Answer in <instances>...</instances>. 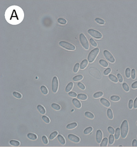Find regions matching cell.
Instances as JSON below:
<instances>
[{
  "mask_svg": "<svg viewBox=\"0 0 137 147\" xmlns=\"http://www.w3.org/2000/svg\"><path fill=\"white\" fill-rule=\"evenodd\" d=\"M99 52H100V50L98 47L92 50L88 56V62L90 63H93L96 59L98 54H99Z\"/></svg>",
  "mask_w": 137,
  "mask_h": 147,
  "instance_id": "3957f363",
  "label": "cell"
},
{
  "mask_svg": "<svg viewBox=\"0 0 137 147\" xmlns=\"http://www.w3.org/2000/svg\"><path fill=\"white\" fill-rule=\"evenodd\" d=\"M93 128L92 127H87L84 130V134H85V135L89 134H91L92 132L93 131Z\"/></svg>",
  "mask_w": 137,
  "mask_h": 147,
  "instance_id": "1f68e13d",
  "label": "cell"
},
{
  "mask_svg": "<svg viewBox=\"0 0 137 147\" xmlns=\"http://www.w3.org/2000/svg\"><path fill=\"white\" fill-rule=\"evenodd\" d=\"M103 139V132L102 131V130L100 129H98L97 131V133H96V140H97V142L100 144L102 141Z\"/></svg>",
  "mask_w": 137,
  "mask_h": 147,
  "instance_id": "30bf717a",
  "label": "cell"
},
{
  "mask_svg": "<svg viewBox=\"0 0 137 147\" xmlns=\"http://www.w3.org/2000/svg\"><path fill=\"white\" fill-rule=\"evenodd\" d=\"M27 137L30 140H36L37 139V136L35 134L29 133L27 134Z\"/></svg>",
  "mask_w": 137,
  "mask_h": 147,
  "instance_id": "ac0fdd59",
  "label": "cell"
},
{
  "mask_svg": "<svg viewBox=\"0 0 137 147\" xmlns=\"http://www.w3.org/2000/svg\"><path fill=\"white\" fill-rule=\"evenodd\" d=\"M68 94L70 96L72 97V98H76L78 96L77 93H76L75 92H70L69 93H68Z\"/></svg>",
  "mask_w": 137,
  "mask_h": 147,
  "instance_id": "f907efd6",
  "label": "cell"
},
{
  "mask_svg": "<svg viewBox=\"0 0 137 147\" xmlns=\"http://www.w3.org/2000/svg\"><path fill=\"white\" fill-rule=\"evenodd\" d=\"M13 96L17 99H21L22 98V95L17 92H13Z\"/></svg>",
  "mask_w": 137,
  "mask_h": 147,
  "instance_id": "60d3db41",
  "label": "cell"
},
{
  "mask_svg": "<svg viewBox=\"0 0 137 147\" xmlns=\"http://www.w3.org/2000/svg\"><path fill=\"white\" fill-rule=\"evenodd\" d=\"M74 84L73 82H70L69 83H68V84L66 86L65 88V92L67 93H69L70 92H71L72 88H74Z\"/></svg>",
  "mask_w": 137,
  "mask_h": 147,
  "instance_id": "9a60e30c",
  "label": "cell"
},
{
  "mask_svg": "<svg viewBox=\"0 0 137 147\" xmlns=\"http://www.w3.org/2000/svg\"><path fill=\"white\" fill-rule=\"evenodd\" d=\"M88 64V61L85 59L82 61L80 64V68L81 69H84L86 67H87Z\"/></svg>",
  "mask_w": 137,
  "mask_h": 147,
  "instance_id": "5bb4252c",
  "label": "cell"
},
{
  "mask_svg": "<svg viewBox=\"0 0 137 147\" xmlns=\"http://www.w3.org/2000/svg\"><path fill=\"white\" fill-rule=\"evenodd\" d=\"M99 64L103 67H108L109 66L108 62L104 60L101 59V60H99Z\"/></svg>",
  "mask_w": 137,
  "mask_h": 147,
  "instance_id": "83f0119b",
  "label": "cell"
},
{
  "mask_svg": "<svg viewBox=\"0 0 137 147\" xmlns=\"http://www.w3.org/2000/svg\"><path fill=\"white\" fill-rule=\"evenodd\" d=\"M37 109L38 111L40 113V114H41L42 115H45V114H46V109L42 105H38L37 107Z\"/></svg>",
  "mask_w": 137,
  "mask_h": 147,
  "instance_id": "2e32d148",
  "label": "cell"
},
{
  "mask_svg": "<svg viewBox=\"0 0 137 147\" xmlns=\"http://www.w3.org/2000/svg\"><path fill=\"white\" fill-rule=\"evenodd\" d=\"M68 139L70 141H72L74 143H78L80 142V138L75 135V134H70L68 135Z\"/></svg>",
  "mask_w": 137,
  "mask_h": 147,
  "instance_id": "9c48e42d",
  "label": "cell"
},
{
  "mask_svg": "<svg viewBox=\"0 0 137 147\" xmlns=\"http://www.w3.org/2000/svg\"><path fill=\"white\" fill-rule=\"evenodd\" d=\"M133 108H134V109H137V96L134 100Z\"/></svg>",
  "mask_w": 137,
  "mask_h": 147,
  "instance_id": "db71d44e",
  "label": "cell"
},
{
  "mask_svg": "<svg viewBox=\"0 0 137 147\" xmlns=\"http://www.w3.org/2000/svg\"><path fill=\"white\" fill-rule=\"evenodd\" d=\"M72 103L74 105V106L77 109H80L82 107L81 102L80 101V100H78V99H77L76 98H74L72 99Z\"/></svg>",
  "mask_w": 137,
  "mask_h": 147,
  "instance_id": "7c38bea8",
  "label": "cell"
},
{
  "mask_svg": "<svg viewBox=\"0 0 137 147\" xmlns=\"http://www.w3.org/2000/svg\"><path fill=\"white\" fill-rule=\"evenodd\" d=\"M95 21L100 25H104L105 23V20L102 18H96L95 19Z\"/></svg>",
  "mask_w": 137,
  "mask_h": 147,
  "instance_id": "74e56055",
  "label": "cell"
},
{
  "mask_svg": "<svg viewBox=\"0 0 137 147\" xmlns=\"http://www.w3.org/2000/svg\"><path fill=\"white\" fill-rule=\"evenodd\" d=\"M90 43H91L92 47H98V44L96 42V41H94V40L92 38L90 39Z\"/></svg>",
  "mask_w": 137,
  "mask_h": 147,
  "instance_id": "f6af8a7d",
  "label": "cell"
},
{
  "mask_svg": "<svg viewBox=\"0 0 137 147\" xmlns=\"http://www.w3.org/2000/svg\"><path fill=\"white\" fill-rule=\"evenodd\" d=\"M133 105H134V100L133 99H130L128 101V107L129 109H133Z\"/></svg>",
  "mask_w": 137,
  "mask_h": 147,
  "instance_id": "b9f144b4",
  "label": "cell"
},
{
  "mask_svg": "<svg viewBox=\"0 0 137 147\" xmlns=\"http://www.w3.org/2000/svg\"><path fill=\"white\" fill-rule=\"evenodd\" d=\"M80 41L82 45V46L85 49V50H88L90 49V44L89 42L87 40L86 36H85V34L83 33H81L79 36Z\"/></svg>",
  "mask_w": 137,
  "mask_h": 147,
  "instance_id": "277c9868",
  "label": "cell"
},
{
  "mask_svg": "<svg viewBox=\"0 0 137 147\" xmlns=\"http://www.w3.org/2000/svg\"><path fill=\"white\" fill-rule=\"evenodd\" d=\"M108 131L109 132V133L110 134H114L115 132V129L111 126H109L108 128Z\"/></svg>",
  "mask_w": 137,
  "mask_h": 147,
  "instance_id": "bcb514c9",
  "label": "cell"
},
{
  "mask_svg": "<svg viewBox=\"0 0 137 147\" xmlns=\"http://www.w3.org/2000/svg\"><path fill=\"white\" fill-rule=\"evenodd\" d=\"M115 140L116 139H115V136H114V134H110V135L109 136V144L112 145L114 143Z\"/></svg>",
  "mask_w": 137,
  "mask_h": 147,
  "instance_id": "484cf974",
  "label": "cell"
},
{
  "mask_svg": "<svg viewBox=\"0 0 137 147\" xmlns=\"http://www.w3.org/2000/svg\"><path fill=\"white\" fill-rule=\"evenodd\" d=\"M111 72V68H107L106 69H105V71H104V73H103V74H104L105 76H108V75H109Z\"/></svg>",
  "mask_w": 137,
  "mask_h": 147,
  "instance_id": "7dc6e473",
  "label": "cell"
},
{
  "mask_svg": "<svg viewBox=\"0 0 137 147\" xmlns=\"http://www.w3.org/2000/svg\"><path fill=\"white\" fill-rule=\"evenodd\" d=\"M109 78L111 81L113 82L114 83H117L118 82V77L112 74H110L109 75Z\"/></svg>",
  "mask_w": 137,
  "mask_h": 147,
  "instance_id": "44dd1931",
  "label": "cell"
},
{
  "mask_svg": "<svg viewBox=\"0 0 137 147\" xmlns=\"http://www.w3.org/2000/svg\"><path fill=\"white\" fill-rule=\"evenodd\" d=\"M114 136H115L116 140H118L120 138V137L121 136V129H120V128L118 127L115 129V134H114Z\"/></svg>",
  "mask_w": 137,
  "mask_h": 147,
  "instance_id": "ffe728a7",
  "label": "cell"
},
{
  "mask_svg": "<svg viewBox=\"0 0 137 147\" xmlns=\"http://www.w3.org/2000/svg\"><path fill=\"white\" fill-rule=\"evenodd\" d=\"M122 88L126 92H129L130 90V87L127 83H122Z\"/></svg>",
  "mask_w": 137,
  "mask_h": 147,
  "instance_id": "f1b7e54d",
  "label": "cell"
},
{
  "mask_svg": "<svg viewBox=\"0 0 137 147\" xmlns=\"http://www.w3.org/2000/svg\"><path fill=\"white\" fill-rule=\"evenodd\" d=\"M42 142H43V143L44 144L47 145V144H48V140L47 137L46 136H42Z\"/></svg>",
  "mask_w": 137,
  "mask_h": 147,
  "instance_id": "c3c4849f",
  "label": "cell"
},
{
  "mask_svg": "<svg viewBox=\"0 0 137 147\" xmlns=\"http://www.w3.org/2000/svg\"><path fill=\"white\" fill-rule=\"evenodd\" d=\"M137 77V72L136 70L134 68L132 69V72H131V78L132 80H136Z\"/></svg>",
  "mask_w": 137,
  "mask_h": 147,
  "instance_id": "e575fe53",
  "label": "cell"
},
{
  "mask_svg": "<svg viewBox=\"0 0 137 147\" xmlns=\"http://www.w3.org/2000/svg\"><path fill=\"white\" fill-rule=\"evenodd\" d=\"M131 72H132V69L130 68L127 67L125 69V76L127 79H129L131 77Z\"/></svg>",
  "mask_w": 137,
  "mask_h": 147,
  "instance_id": "d6986e66",
  "label": "cell"
},
{
  "mask_svg": "<svg viewBox=\"0 0 137 147\" xmlns=\"http://www.w3.org/2000/svg\"><path fill=\"white\" fill-rule=\"evenodd\" d=\"M120 129H121V137L122 139H125L128 136L129 129H130V126H129V123L128 121L127 120L123 121V122L121 125Z\"/></svg>",
  "mask_w": 137,
  "mask_h": 147,
  "instance_id": "7a4b0ae2",
  "label": "cell"
},
{
  "mask_svg": "<svg viewBox=\"0 0 137 147\" xmlns=\"http://www.w3.org/2000/svg\"><path fill=\"white\" fill-rule=\"evenodd\" d=\"M120 99H121V98L118 95H112L110 97V100L114 102L118 101L120 100Z\"/></svg>",
  "mask_w": 137,
  "mask_h": 147,
  "instance_id": "d590c367",
  "label": "cell"
},
{
  "mask_svg": "<svg viewBox=\"0 0 137 147\" xmlns=\"http://www.w3.org/2000/svg\"><path fill=\"white\" fill-rule=\"evenodd\" d=\"M78 86L81 90H85V89H86V87H85V85L82 83H81V82H78Z\"/></svg>",
  "mask_w": 137,
  "mask_h": 147,
  "instance_id": "681fc988",
  "label": "cell"
},
{
  "mask_svg": "<svg viewBox=\"0 0 137 147\" xmlns=\"http://www.w3.org/2000/svg\"><path fill=\"white\" fill-rule=\"evenodd\" d=\"M58 135V131H54L52 134L49 135V138L50 140H53Z\"/></svg>",
  "mask_w": 137,
  "mask_h": 147,
  "instance_id": "4dcf8cb0",
  "label": "cell"
},
{
  "mask_svg": "<svg viewBox=\"0 0 137 147\" xmlns=\"http://www.w3.org/2000/svg\"><path fill=\"white\" fill-rule=\"evenodd\" d=\"M80 67V63H76L75 65V66L74 67V72L75 73V74L77 73L78 71V69H79Z\"/></svg>",
  "mask_w": 137,
  "mask_h": 147,
  "instance_id": "ee69618b",
  "label": "cell"
},
{
  "mask_svg": "<svg viewBox=\"0 0 137 147\" xmlns=\"http://www.w3.org/2000/svg\"><path fill=\"white\" fill-rule=\"evenodd\" d=\"M131 88L133 89H137V80L134 82L133 83H132L131 84Z\"/></svg>",
  "mask_w": 137,
  "mask_h": 147,
  "instance_id": "816d5d0a",
  "label": "cell"
},
{
  "mask_svg": "<svg viewBox=\"0 0 137 147\" xmlns=\"http://www.w3.org/2000/svg\"><path fill=\"white\" fill-rule=\"evenodd\" d=\"M59 89V80L57 77L55 76L53 78L52 82V90L54 93H56Z\"/></svg>",
  "mask_w": 137,
  "mask_h": 147,
  "instance_id": "52a82bcc",
  "label": "cell"
},
{
  "mask_svg": "<svg viewBox=\"0 0 137 147\" xmlns=\"http://www.w3.org/2000/svg\"><path fill=\"white\" fill-rule=\"evenodd\" d=\"M77 98H78V100H86L87 99L88 96H87V95L86 94L80 93L78 94V95Z\"/></svg>",
  "mask_w": 137,
  "mask_h": 147,
  "instance_id": "e0dca14e",
  "label": "cell"
},
{
  "mask_svg": "<svg viewBox=\"0 0 137 147\" xmlns=\"http://www.w3.org/2000/svg\"><path fill=\"white\" fill-rule=\"evenodd\" d=\"M41 90L42 93L43 94V95H46L48 94V89L45 86H42L41 87Z\"/></svg>",
  "mask_w": 137,
  "mask_h": 147,
  "instance_id": "4316f807",
  "label": "cell"
},
{
  "mask_svg": "<svg viewBox=\"0 0 137 147\" xmlns=\"http://www.w3.org/2000/svg\"><path fill=\"white\" fill-rule=\"evenodd\" d=\"M103 54H104V56L105 59L109 61L111 63H114L115 62V57H114V56L112 55L111 53L107 50H105L104 51H103Z\"/></svg>",
  "mask_w": 137,
  "mask_h": 147,
  "instance_id": "ba28073f",
  "label": "cell"
},
{
  "mask_svg": "<svg viewBox=\"0 0 137 147\" xmlns=\"http://www.w3.org/2000/svg\"><path fill=\"white\" fill-rule=\"evenodd\" d=\"M85 115L86 117H87L88 119H93L94 118V115L93 113H92L90 111H86L85 112Z\"/></svg>",
  "mask_w": 137,
  "mask_h": 147,
  "instance_id": "f546056e",
  "label": "cell"
},
{
  "mask_svg": "<svg viewBox=\"0 0 137 147\" xmlns=\"http://www.w3.org/2000/svg\"><path fill=\"white\" fill-rule=\"evenodd\" d=\"M83 78H84V76L82 75H78L73 78V80L74 82H78L83 80Z\"/></svg>",
  "mask_w": 137,
  "mask_h": 147,
  "instance_id": "8d00e7d4",
  "label": "cell"
},
{
  "mask_svg": "<svg viewBox=\"0 0 137 147\" xmlns=\"http://www.w3.org/2000/svg\"><path fill=\"white\" fill-rule=\"evenodd\" d=\"M132 146L133 147H137V140L134 139L132 140Z\"/></svg>",
  "mask_w": 137,
  "mask_h": 147,
  "instance_id": "f5cc1de1",
  "label": "cell"
},
{
  "mask_svg": "<svg viewBox=\"0 0 137 147\" xmlns=\"http://www.w3.org/2000/svg\"><path fill=\"white\" fill-rule=\"evenodd\" d=\"M117 77H118V82L121 83H122L124 81V77L122 76V74H118L117 75Z\"/></svg>",
  "mask_w": 137,
  "mask_h": 147,
  "instance_id": "7bdbcfd3",
  "label": "cell"
},
{
  "mask_svg": "<svg viewBox=\"0 0 137 147\" xmlns=\"http://www.w3.org/2000/svg\"><path fill=\"white\" fill-rule=\"evenodd\" d=\"M100 102L103 106H104L105 107H109L111 106L110 102L105 98H101L100 100Z\"/></svg>",
  "mask_w": 137,
  "mask_h": 147,
  "instance_id": "8fae6325",
  "label": "cell"
},
{
  "mask_svg": "<svg viewBox=\"0 0 137 147\" xmlns=\"http://www.w3.org/2000/svg\"><path fill=\"white\" fill-rule=\"evenodd\" d=\"M88 33L93 38L96 39H101L103 38V35L98 30L94 29H89L88 30Z\"/></svg>",
  "mask_w": 137,
  "mask_h": 147,
  "instance_id": "8992f818",
  "label": "cell"
},
{
  "mask_svg": "<svg viewBox=\"0 0 137 147\" xmlns=\"http://www.w3.org/2000/svg\"><path fill=\"white\" fill-rule=\"evenodd\" d=\"M136 125H137V122H136Z\"/></svg>",
  "mask_w": 137,
  "mask_h": 147,
  "instance_id": "9f6ffc18",
  "label": "cell"
},
{
  "mask_svg": "<svg viewBox=\"0 0 137 147\" xmlns=\"http://www.w3.org/2000/svg\"><path fill=\"white\" fill-rule=\"evenodd\" d=\"M24 14L23 9L17 6L9 7L5 13L7 21L11 24H18L23 20Z\"/></svg>",
  "mask_w": 137,
  "mask_h": 147,
  "instance_id": "6da1fadb",
  "label": "cell"
},
{
  "mask_svg": "<svg viewBox=\"0 0 137 147\" xmlns=\"http://www.w3.org/2000/svg\"><path fill=\"white\" fill-rule=\"evenodd\" d=\"M59 45L63 48L69 51H74L76 50V47L73 44L67 41H61L59 42Z\"/></svg>",
  "mask_w": 137,
  "mask_h": 147,
  "instance_id": "5b68a950",
  "label": "cell"
},
{
  "mask_svg": "<svg viewBox=\"0 0 137 147\" xmlns=\"http://www.w3.org/2000/svg\"><path fill=\"white\" fill-rule=\"evenodd\" d=\"M57 138L59 142V143L61 144V145H65L66 143V140L65 138L61 134H58L57 136Z\"/></svg>",
  "mask_w": 137,
  "mask_h": 147,
  "instance_id": "4fadbf2b",
  "label": "cell"
},
{
  "mask_svg": "<svg viewBox=\"0 0 137 147\" xmlns=\"http://www.w3.org/2000/svg\"><path fill=\"white\" fill-rule=\"evenodd\" d=\"M109 143V139L108 138H104L103 139L102 142L100 143V147H105L108 146V144Z\"/></svg>",
  "mask_w": 137,
  "mask_h": 147,
  "instance_id": "cb8c5ba5",
  "label": "cell"
},
{
  "mask_svg": "<svg viewBox=\"0 0 137 147\" xmlns=\"http://www.w3.org/2000/svg\"><path fill=\"white\" fill-rule=\"evenodd\" d=\"M106 113H107V116H108V118L110 120H112L114 119V114H113V111L111 109H108L107 110Z\"/></svg>",
  "mask_w": 137,
  "mask_h": 147,
  "instance_id": "603a6c76",
  "label": "cell"
},
{
  "mask_svg": "<svg viewBox=\"0 0 137 147\" xmlns=\"http://www.w3.org/2000/svg\"><path fill=\"white\" fill-rule=\"evenodd\" d=\"M58 22L61 25H65L67 23V20L65 19L62 18H60L59 19H58Z\"/></svg>",
  "mask_w": 137,
  "mask_h": 147,
  "instance_id": "ab89813d",
  "label": "cell"
},
{
  "mask_svg": "<svg viewBox=\"0 0 137 147\" xmlns=\"http://www.w3.org/2000/svg\"><path fill=\"white\" fill-rule=\"evenodd\" d=\"M77 126H78V123L76 122H72V123L68 124L66 126V128L68 129H73L75 128Z\"/></svg>",
  "mask_w": 137,
  "mask_h": 147,
  "instance_id": "7402d4cb",
  "label": "cell"
},
{
  "mask_svg": "<svg viewBox=\"0 0 137 147\" xmlns=\"http://www.w3.org/2000/svg\"><path fill=\"white\" fill-rule=\"evenodd\" d=\"M42 119L43 120V121L46 123H47V124L49 123L50 122H51V120H50L48 116H45V115H43V116H42Z\"/></svg>",
  "mask_w": 137,
  "mask_h": 147,
  "instance_id": "f35d334b",
  "label": "cell"
},
{
  "mask_svg": "<svg viewBox=\"0 0 137 147\" xmlns=\"http://www.w3.org/2000/svg\"><path fill=\"white\" fill-rule=\"evenodd\" d=\"M119 147H123V146H121V145H120V146H119Z\"/></svg>",
  "mask_w": 137,
  "mask_h": 147,
  "instance_id": "11a10c76",
  "label": "cell"
},
{
  "mask_svg": "<svg viewBox=\"0 0 137 147\" xmlns=\"http://www.w3.org/2000/svg\"><path fill=\"white\" fill-rule=\"evenodd\" d=\"M51 107H52V109L56 111H59L61 109V107L57 103H53L51 105Z\"/></svg>",
  "mask_w": 137,
  "mask_h": 147,
  "instance_id": "836d02e7",
  "label": "cell"
},
{
  "mask_svg": "<svg viewBox=\"0 0 137 147\" xmlns=\"http://www.w3.org/2000/svg\"><path fill=\"white\" fill-rule=\"evenodd\" d=\"M103 94H104L103 92H98L94 94L93 96L94 98L98 99V98L102 97L103 95Z\"/></svg>",
  "mask_w": 137,
  "mask_h": 147,
  "instance_id": "d6a6232c",
  "label": "cell"
},
{
  "mask_svg": "<svg viewBox=\"0 0 137 147\" xmlns=\"http://www.w3.org/2000/svg\"><path fill=\"white\" fill-rule=\"evenodd\" d=\"M9 144L14 147H19L20 145V143L18 140H11L9 141Z\"/></svg>",
  "mask_w": 137,
  "mask_h": 147,
  "instance_id": "d4e9b609",
  "label": "cell"
}]
</instances>
